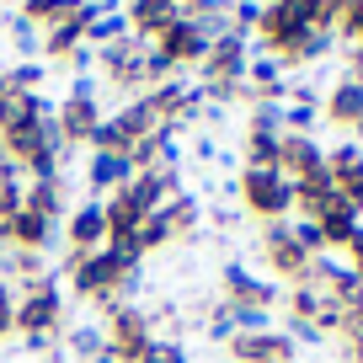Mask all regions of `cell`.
<instances>
[{
  "mask_svg": "<svg viewBox=\"0 0 363 363\" xmlns=\"http://www.w3.org/2000/svg\"><path fill=\"white\" fill-rule=\"evenodd\" d=\"M134 267H139V262L123 257V251H113V246H102V251H69V262H65V272H69V294H75L80 305L113 310L118 284H123Z\"/></svg>",
  "mask_w": 363,
  "mask_h": 363,
  "instance_id": "1",
  "label": "cell"
},
{
  "mask_svg": "<svg viewBox=\"0 0 363 363\" xmlns=\"http://www.w3.org/2000/svg\"><path fill=\"white\" fill-rule=\"evenodd\" d=\"M235 193H240V208L257 214L262 225L294 214V182H289L278 166H246L235 177Z\"/></svg>",
  "mask_w": 363,
  "mask_h": 363,
  "instance_id": "2",
  "label": "cell"
},
{
  "mask_svg": "<svg viewBox=\"0 0 363 363\" xmlns=\"http://www.w3.org/2000/svg\"><path fill=\"white\" fill-rule=\"evenodd\" d=\"M305 27H315V0H267L262 6V22H257V48L262 54H284L289 43H294Z\"/></svg>",
  "mask_w": 363,
  "mask_h": 363,
  "instance_id": "3",
  "label": "cell"
},
{
  "mask_svg": "<svg viewBox=\"0 0 363 363\" xmlns=\"http://www.w3.org/2000/svg\"><path fill=\"white\" fill-rule=\"evenodd\" d=\"M65 326V294H59V278L33 289H16V331L22 337H59Z\"/></svg>",
  "mask_w": 363,
  "mask_h": 363,
  "instance_id": "4",
  "label": "cell"
},
{
  "mask_svg": "<svg viewBox=\"0 0 363 363\" xmlns=\"http://www.w3.org/2000/svg\"><path fill=\"white\" fill-rule=\"evenodd\" d=\"M102 123V102H96V80H75L65 91V102H54V128L65 145H86L91 128Z\"/></svg>",
  "mask_w": 363,
  "mask_h": 363,
  "instance_id": "5",
  "label": "cell"
},
{
  "mask_svg": "<svg viewBox=\"0 0 363 363\" xmlns=\"http://www.w3.org/2000/svg\"><path fill=\"white\" fill-rule=\"evenodd\" d=\"M150 342H155L150 310H139V305H118V310H107V352H113L118 363H139Z\"/></svg>",
  "mask_w": 363,
  "mask_h": 363,
  "instance_id": "6",
  "label": "cell"
},
{
  "mask_svg": "<svg viewBox=\"0 0 363 363\" xmlns=\"http://www.w3.org/2000/svg\"><path fill=\"white\" fill-rule=\"evenodd\" d=\"M262 262H267L284 284H305L310 257H305V246L294 240V219H272V225H262Z\"/></svg>",
  "mask_w": 363,
  "mask_h": 363,
  "instance_id": "7",
  "label": "cell"
},
{
  "mask_svg": "<svg viewBox=\"0 0 363 363\" xmlns=\"http://www.w3.org/2000/svg\"><path fill=\"white\" fill-rule=\"evenodd\" d=\"M123 16H128V33H134V38L155 43L166 27L187 22V16H193V6H187V0H123Z\"/></svg>",
  "mask_w": 363,
  "mask_h": 363,
  "instance_id": "8",
  "label": "cell"
},
{
  "mask_svg": "<svg viewBox=\"0 0 363 363\" xmlns=\"http://www.w3.org/2000/svg\"><path fill=\"white\" fill-rule=\"evenodd\" d=\"M230 347V358L235 363H294L299 358V347L284 337V331H235V337L225 342Z\"/></svg>",
  "mask_w": 363,
  "mask_h": 363,
  "instance_id": "9",
  "label": "cell"
},
{
  "mask_svg": "<svg viewBox=\"0 0 363 363\" xmlns=\"http://www.w3.org/2000/svg\"><path fill=\"white\" fill-rule=\"evenodd\" d=\"M326 171H331V187H337L342 203H352L363 214V150L352 145V139H342V145L326 150Z\"/></svg>",
  "mask_w": 363,
  "mask_h": 363,
  "instance_id": "10",
  "label": "cell"
},
{
  "mask_svg": "<svg viewBox=\"0 0 363 363\" xmlns=\"http://www.w3.org/2000/svg\"><path fill=\"white\" fill-rule=\"evenodd\" d=\"M155 48L171 59V69H187V65H203L208 59V48H214V38L203 33V27L187 16V22H177V27H166V33L155 38Z\"/></svg>",
  "mask_w": 363,
  "mask_h": 363,
  "instance_id": "11",
  "label": "cell"
},
{
  "mask_svg": "<svg viewBox=\"0 0 363 363\" xmlns=\"http://www.w3.org/2000/svg\"><path fill=\"white\" fill-rule=\"evenodd\" d=\"M65 240L69 251H102L107 246V208L102 198H80L75 208L65 214Z\"/></svg>",
  "mask_w": 363,
  "mask_h": 363,
  "instance_id": "12",
  "label": "cell"
},
{
  "mask_svg": "<svg viewBox=\"0 0 363 363\" xmlns=\"http://www.w3.org/2000/svg\"><path fill=\"white\" fill-rule=\"evenodd\" d=\"M128 177H134V160H128V155H113V150H91L86 166H80L86 198H107V193H118Z\"/></svg>",
  "mask_w": 363,
  "mask_h": 363,
  "instance_id": "13",
  "label": "cell"
},
{
  "mask_svg": "<svg viewBox=\"0 0 363 363\" xmlns=\"http://www.w3.org/2000/svg\"><path fill=\"white\" fill-rule=\"evenodd\" d=\"M219 289H225L230 305H262V310L278 305V289H272L267 278H257L246 262H225V267H219Z\"/></svg>",
  "mask_w": 363,
  "mask_h": 363,
  "instance_id": "14",
  "label": "cell"
},
{
  "mask_svg": "<svg viewBox=\"0 0 363 363\" xmlns=\"http://www.w3.org/2000/svg\"><path fill=\"white\" fill-rule=\"evenodd\" d=\"M38 118H54V102L43 91H11L0 75V134H16V128L38 123Z\"/></svg>",
  "mask_w": 363,
  "mask_h": 363,
  "instance_id": "15",
  "label": "cell"
},
{
  "mask_svg": "<svg viewBox=\"0 0 363 363\" xmlns=\"http://www.w3.org/2000/svg\"><path fill=\"white\" fill-rule=\"evenodd\" d=\"M278 171H284L289 182L326 171V145H320L315 134H284V145H278Z\"/></svg>",
  "mask_w": 363,
  "mask_h": 363,
  "instance_id": "16",
  "label": "cell"
},
{
  "mask_svg": "<svg viewBox=\"0 0 363 363\" xmlns=\"http://www.w3.org/2000/svg\"><path fill=\"white\" fill-rule=\"evenodd\" d=\"M320 118H326V123H337V128H358V123H363V80H358V75H342L337 86L326 91Z\"/></svg>",
  "mask_w": 363,
  "mask_h": 363,
  "instance_id": "17",
  "label": "cell"
},
{
  "mask_svg": "<svg viewBox=\"0 0 363 363\" xmlns=\"http://www.w3.org/2000/svg\"><path fill=\"white\" fill-rule=\"evenodd\" d=\"M331 203H337L331 171H315V177H299V182H294V214H299V219H326Z\"/></svg>",
  "mask_w": 363,
  "mask_h": 363,
  "instance_id": "18",
  "label": "cell"
},
{
  "mask_svg": "<svg viewBox=\"0 0 363 363\" xmlns=\"http://www.w3.org/2000/svg\"><path fill=\"white\" fill-rule=\"evenodd\" d=\"M6 240H11V251H48V240H54V219L33 214V208H16L11 225H6Z\"/></svg>",
  "mask_w": 363,
  "mask_h": 363,
  "instance_id": "19",
  "label": "cell"
},
{
  "mask_svg": "<svg viewBox=\"0 0 363 363\" xmlns=\"http://www.w3.org/2000/svg\"><path fill=\"white\" fill-rule=\"evenodd\" d=\"M331 48H337V33H331V27H305V33H299L284 54H278V65H284V69H294V65H320Z\"/></svg>",
  "mask_w": 363,
  "mask_h": 363,
  "instance_id": "20",
  "label": "cell"
},
{
  "mask_svg": "<svg viewBox=\"0 0 363 363\" xmlns=\"http://www.w3.org/2000/svg\"><path fill=\"white\" fill-rule=\"evenodd\" d=\"M65 182L69 177H43V182H27V193H22V208H33V214L43 219H65L69 214V198H65Z\"/></svg>",
  "mask_w": 363,
  "mask_h": 363,
  "instance_id": "21",
  "label": "cell"
},
{
  "mask_svg": "<svg viewBox=\"0 0 363 363\" xmlns=\"http://www.w3.org/2000/svg\"><path fill=\"white\" fill-rule=\"evenodd\" d=\"M315 225H320V235H326V251H347V240L363 230V214L337 198V203L326 208V219H315Z\"/></svg>",
  "mask_w": 363,
  "mask_h": 363,
  "instance_id": "22",
  "label": "cell"
},
{
  "mask_svg": "<svg viewBox=\"0 0 363 363\" xmlns=\"http://www.w3.org/2000/svg\"><path fill=\"white\" fill-rule=\"evenodd\" d=\"M59 347H65L75 363H91L96 352L107 347V326H102V320H75V326L65 331V342H59Z\"/></svg>",
  "mask_w": 363,
  "mask_h": 363,
  "instance_id": "23",
  "label": "cell"
},
{
  "mask_svg": "<svg viewBox=\"0 0 363 363\" xmlns=\"http://www.w3.org/2000/svg\"><path fill=\"white\" fill-rule=\"evenodd\" d=\"M320 118V102H315V91L305 86H289V102H284V134H310Z\"/></svg>",
  "mask_w": 363,
  "mask_h": 363,
  "instance_id": "24",
  "label": "cell"
},
{
  "mask_svg": "<svg viewBox=\"0 0 363 363\" xmlns=\"http://www.w3.org/2000/svg\"><path fill=\"white\" fill-rule=\"evenodd\" d=\"M118 193L128 198V203L139 208V214H155L160 203H166V187H160V171H134V177L118 187Z\"/></svg>",
  "mask_w": 363,
  "mask_h": 363,
  "instance_id": "25",
  "label": "cell"
},
{
  "mask_svg": "<svg viewBox=\"0 0 363 363\" xmlns=\"http://www.w3.org/2000/svg\"><path fill=\"white\" fill-rule=\"evenodd\" d=\"M75 48H86V22H80V16L43 27V59H69Z\"/></svg>",
  "mask_w": 363,
  "mask_h": 363,
  "instance_id": "26",
  "label": "cell"
},
{
  "mask_svg": "<svg viewBox=\"0 0 363 363\" xmlns=\"http://www.w3.org/2000/svg\"><path fill=\"white\" fill-rule=\"evenodd\" d=\"M160 219L171 225V240H177V235H193L198 219H203V203H198L193 193H177V198H166V203H160Z\"/></svg>",
  "mask_w": 363,
  "mask_h": 363,
  "instance_id": "27",
  "label": "cell"
},
{
  "mask_svg": "<svg viewBox=\"0 0 363 363\" xmlns=\"http://www.w3.org/2000/svg\"><path fill=\"white\" fill-rule=\"evenodd\" d=\"M0 27H6V38L16 43L22 59H43V27H33L22 11H0Z\"/></svg>",
  "mask_w": 363,
  "mask_h": 363,
  "instance_id": "28",
  "label": "cell"
},
{
  "mask_svg": "<svg viewBox=\"0 0 363 363\" xmlns=\"http://www.w3.org/2000/svg\"><path fill=\"white\" fill-rule=\"evenodd\" d=\"M246 86H251V96H262V91H272V86H284V65L272 54H262V48H251V59H246Z\"/></svg>",
  "mask_w": 363,
  "mask_h": 363,
  "instance_id": "29",
  "label": "cell"
},
{
  "mask_svg": "<svg viewBox=\"0 0 363 363\" xmlns=\"http://www.w3.org/2000/svg\"><path fill=\"white\" fill-rule=\"evenodd\" d=\"M284 128H246V166H278Z\"/></svg>",
  "mask_w": 363,
  "mask_h": 363,
  "instance_id": "30",
  "label": "cell"
},
{
  "mask_svg": "<svg viewBox=\"0 0 363 363\" xmlns=\"http://www.w3.org/2000/svg\"><path fill=\"white\" fill-rule=\"evenodd\" d=\"M118 38H128V16L123 11H102V16L86 22V48H107V43H118Z\"/></svg>",
  "mask_w": 363,
  "mask_h": 363,
  "instance_id": "31",
  "label": "cell"
},
{
  "mask_svg": "<svg viewBox=\"0 0 363 363\" xmlns=\"http://www.w3.org/2000/svg\"><path fill=\"white\" fill-rule=\"evenodd\" d=\"M86 150H113V155H128V150H134V139L123 134V123H118V118H102V123L91 128Z\"/></svg>",
  "mask_w": 363,
  "mask_h": 363,
  "instance_id": "32",
  "label": "cell"
},
{
  "mask_svg": "<svg viewBox=\"0 0 363 363\" xmlns=\"http://www.w3.org/2000/svg\"><path fill=\"white\" fill-rule=\"evenodd\" d=\"M0 75H6L11 91H38L48 80V65H43V59H16V65H6Z\"/></svg>",
  "mask_w": 363,
  "mask_h": 363,
  "instance_id": "33",
  "label": "cell"
},
{
  "mask_svg": "<svg viewBox=\"0 0 363 363\" xmlns=\"http://www.w3.org/2000/svg\"><path fill=\"white\" fill-rule=\"evenodd\" d=\"M160 246H171V225L160 219V208H155V214H145V219H139L134 251H139V257H150V251H160Z\"/></svg>",
  "mask_w": 363,
  "mask_h": 363,
  "instance_id": "34",
  "label": "cell"
},
{
  "mask_svg": "<svg viewBox=\"0 0 363 363\" xmlns=\"http://www.w3.org/2000/svg\"><path fill=\"white\" fill-rule=\"evenodd\" d=\"M203 331H208V342H219V347H225V342L235 337V310H230V299H219V305L208 310Z\"/></svg>",
  "mask_w": 363,
  "mask_h": 363,
  "instance_id": "35",
  "label": "cell"
},
{
  "mask_svg": "<svg viewBox=\"0 0 363 363\" xmlns=\"http://www.w3.org/2000/svg\"><path fill=\"white\" fill-rule=\"evenodd\" d=\"M139 363H187V347H182V337H155Z\"/></svg>",
  "mask_w": 363,
  "mask_h": 363,
  "instance_id": "36",
  "label": "cell"
},
{
  "mask_svg": "<svg viewBox=\"0 0 363 363\" xmlns=\"http://www.w3.org/2000/svg\"><path fill=\"white\" fill-rule=\"evenodd\" d=\"M331 33H337V43H347V48H352V43H363V0H352Z\"/></svg>",
  "mask_w": 363,
  "mask_h": 363,
  "instance_id": "37",
  "label": "cell"
},
{
  "mask_svg": "<svg viewBox=\"0 0 363 363\" xmlns=\"http://www.w3.org/2000/svg\"><path fill=\"white\" fill-rule=\"evenodd\" d=\"M230 22H235L240 38H251L257 22H262V0H230Z\"/></svg>",
  "mask_w": 363,
  "mask_h": 363,
  "instance_id": "38",
  "label": "cell"
},
{
  "mask_svg": "<svg viewBox=\"0 0 363 363\" xmlns=\"http://www.w3.org/2000/svg\"><path fill=\"white\" fill-rule=\"evenodd\" d=\"M246 128H284V102L251 96V123H246Z\"/></svg>",
  "mask_w": 363,
  "mask_h": 363,
  "instance_id": "39",
  "label": "cell"
},
{
  "mask_svg": "<svg viewBox=\"0 0 363 363\" xmlns=\"http://www.w3.org/2000/svg\"><path fill=\"white\" fill-rule=\"evenodd\" d=\"M294 240L305 246V257H326V235H320L315 219H294Z\"/></svg>",
  "mask_w": 363,
  "mask_h": 363,
  "instance_id": "40",
  "label": "cell"
},
{
  "mask_svg": "<svg viewBox=\"0 0 363 363\" xmlns=\"http://www.w3.org/2000/svg\"><path fill=\"white\" fill-rule=\"evenodd\" d=\"M235 310V331H267L272 326V310H262V305H230Z\"/></svg>",
  "mask_w": 363,
  "mask_h": 363,
  "instance_id": "41",
  "label": "cell"
},
{
  "mask_svg": "<svg viewBox=\"0 0 363 363\" xmlns=\"http://www.w3.org/2000/svg\"><path fill=\"white\" fill-rule=\"evenodd\" d=\"M11 331H16V289L0 278V342L11 337Z\"/></svg>",
  "mask_w": 363,
  "mask_h": 363,
  "instance_id": "42",
  "label": "cell"
},
{
  "mask_svg": "<svg viewBox=\"0 0 363 363\" xmlns=\"http://www.w3.org/2000/svg\"><path fill=\"white\" fill-rule=\"evenodd\" d=\"M352 0H315V27H337Z\"/></svg>",
  "mask_w": 363,
  "mask_h": 363,
  "instance_id": "43",
  "label": "cell"
},
{
  "mask_svg": "<svg viewBox=\"0 0 363 363\" xmlns=\"http://www.w3.org/2000/svg\"><path fill=\"white\" fill-rule=\"evenodd\" d=\"M342 347H363V310L342 320Z\"/></svg>",
  "mask_w": 363,
  "mask_h": 363,
  "instance_id": "44",
  "label": "cell"
},
{
  "mask_svg": "<svg viewBox=\"0 0 363 363\" xmlns=\"http://www.w3.org/2000/svg\"><path fill=\"white\" fill-rule=\"evenodd\" d=\"M347 267H352V272L363 278V230H358V235L347 240Z\"/></svg>",
  "mask_w": 363,
  "mask_h": 363,
  "instance_id": "45",
  "label": "cell"
},
{
  "mask_svg": "<svg viewBox=\"0 0 363 363\" xmlns=\"http://www.w3.org/2000/svg\"><path fill=\"white\" fill-rule=\"evenodd\" d=\"M193 155H198V160H225V150H219L214 139L203 134V139H198V145H193Z\"/></svg>",
  "mask_w": 363,
  "mask_h": 363,
  "instance_id": "46",
  "label": "cell"
},
{
  "mask_svg": "<svg viewBox=\"0 0 363 363\" xmlns=\"http://www.w3.org/2000/svg\"><path fill=\"white\" fill-rule=\"evenodd\" d=\"M91 363H118V358H113V352H107V347H102V352H96V358H91Z\"/></svg>",
  "mask_w": 363,
  "mask_h": 363,
  "instance_id": "47",
  "label": "cell"
}]
</instances>
